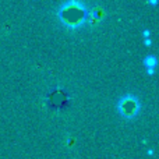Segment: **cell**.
Wrapping results in <instances>:
<instances>
[{
  "label": "cell",
  "mask_w": 159,
  "mask_h": 159,
  "mask_svg": "<svg viewBox=\"0 0 159 159\" xmlns=\"http://www.w3.org/2000/svg\"><path fill=\"white\" fill-rule=\"evenodd\" d=\"M88 11L84 3L80 2H67L63 3L59 11V18L64 27L74 30L78 28L87 21Z\"/></svg>",
  "instance_id": "6da1fadb"
},
{
  "label": "cell",
  "mask_w": 159,
  "mask_h": 159,
  "mask_svg": "<svg viewBox=\"0 0 159 159\" xmlns=\"http://www.w3.org/2000/svg\"><path fill=\"white\" fill-rule=\"evenodd\" d=\"M140 99L133 93H127V95L121 96L117 102V110L124 119H134L140 113Z\"/></svg>",
  "instance_id": "7a4b0ae2"
},
{
  "label": "cell",
  "mask_w": 159,
  "mask_h": 159,
  "mask_svg": "<svg viewBox=\"0 0 159 159\" xmlns=\"http://www.w3.org/2000/svg\"><path fill=\"white\" fill-rule=\"evenodd\" d=\"M157 63H158V60L154 55H149L144 59V64H145V67H147V73H148V74H154Z\"/></svg>",
  "instance_id": "3957f363"
},
{
  "label": "cell",
  "mask_w": 159,
  "mask_h": 159,
  "mask_svg": "<svg viewBox=\"0 0 159 159\" xmlns=\"http://www.w3.org/2000/svg\"><path fill=\"white\" fill-rule=\"evenodd\" d=\"M143 35L145 36V38H147V36L149 38V35H151V31H149V30H144V34H143Z\"/></svg>",
  "instance_id": "277c9868"
},
{
  "label": "cell",
  "mask_w": 159,
  "mask_h": 159,
  "mask_svg": "<svg viewBox=\"0 0 159 159\" xmlns=\"http://www.w3.org/2000/svg\"><path fill=\"white\" fill-rule=\"evenodd\" d=\"M145 45L147 46H151V39H145Z\"/></svg>",
  "instance_id": "5b68a950"
}]
</instances>
